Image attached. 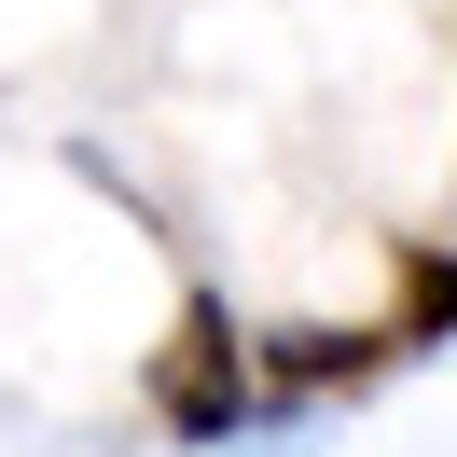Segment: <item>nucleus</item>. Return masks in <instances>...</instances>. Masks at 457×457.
<instances>
[{
  "mask_svg": "<svg viewBox=\"0 0 457 457\" xmlns=\"http://www.w3.org/2000/svg\"><path fill=\"white\" fill-rule=\"evenodd\" d=\"M139 402H153V429L167 444H236V429L263 416V374H250V333H236V305H180L167 319V346L139 361Z\"/></svg>",
  "mask_w": 457,
  "mask_h": 457,
  "instance_id": "obj_1",
  "label": "nucleus"
},
{
  "mask_svg": "<svg viewBox=\"0 0 457 457\" xmlns=\"http://www.w3.org/2000/svg\"><path fill=\"white\" fill-rule=\"evenodd\" d=\"M388 361H402V333H388V319H361V333H333V319L250 333V374H263V402H333V388H374Z\"/></svg>",
  "mask_w": 457,
  "mask_h": 457,
  "instance_id": "obj_2",
  "label": "nucleus"
},
{
  "mask_svg": "<svg viewBox=\"0 0 457 457\" xmlns=\"http://www.w3.org/2000/svg\"><path fill=\"white\" fill-rule=\"evenodd\" d=\"M388 333H402V346H457V250H444V236H402Z\"/></svg>",
  "mask_w": 457,
  "mask_h": 457,
  "instance_id": "obj_3",
  "label": "nucleus"
}]
</instances>
